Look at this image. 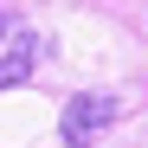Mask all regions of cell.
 Wrapping results in <instances>:
<instances>
[{
  "mask_svg": "<svg viewBox=\"0 0 148 148\" xmlns=\"http://www.w3.org/2000/svg\"><path fill=\"white\" fill-rule=\"evenodd\" d=\"M110 122H116V97H71L64 116H58V135H64L71 148H90Z\"/></svg>",
  "mask_w": 148,
  "mask_h": 148,
  "instance_id": "6da1fadb",
  "label": "cell"
},
{
  "mask_svg": "<svg viewBox=\"0 0 148 148\" xmlns=\"http://www.w3.org/2000/svg\"><path fill=\"white\" fill-rule=\"evenodd\" d=\"M32 64H39V39H32V32H19V39H13V52L0 58V90L26 84V77H32Z\"/></svg>",
  "mask_w": 148,
  "mask_h": 148,
  "instance_id": "7a4b0ae2",
  "label": "cell"
},
{
  "mask_svg": "<svg viewBox=\"0 0 148 148\" xmlns=\"http://www.w3.org/2000/svg\"><path fill=\"white\" fill-rule=\"evenodd\" d=\"M0 32H7V7H0Z\"/></svg>",
  "mask_w": 148,
  "mask_h": 148,
  "instance_id": "3957f363",
  "label": "cell"
}]
</instances>
